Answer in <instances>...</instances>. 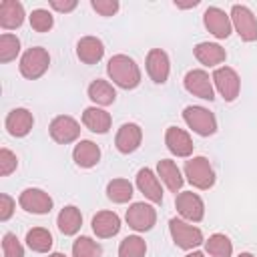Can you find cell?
<instances>
[{"instance_id":"5","label":"cell","mask_w":257,"mask_h":257,"mask_svg":"<svg viewBox=\"0 0 257 257\" xmlns=\"http://www.w3.org/2000/svg\"><path fill=\"white\" fill-rule=\"evenodd\" d=\"M183 118H185L187 126L193 128L201 137H209V135H213L217 131L215 114L209 108H205V106H197V104L187 106L183 110Z\"/></svg>"},{"instance_id":"10","label":"cell","mask_w":257,"mask_h":257,"mask_svg":"<svg viewBox=\"0 0 257 257\" xmlns=\"http://www.w3.org/2000/svg\"><path fill=\"white\" fill-rule=\"evenodd\" d=\"M175 205H177V211L181 217H185L187 221H193V223H199L203 217H205V203L203 199L193 193V191H183L177 195L175 199Z\"/></svg>"},{"instance_id":"27","label":"cell","mask_w":257,"mask_h":257,"mask_svg":"<svg viewBox=\"0 0 257 257\" xmlns=\"http://www.w3.org/2000/svg\"><path fill=\"white\" fill-rule=\"evenodd\" d=\"M88 98H90L92 102L100 104V106H108V104L114 102L116 92H114V88H112V84H110L108 80L96 78V80H92L90 86H88Z\"/></svg>"},{"instance_id":"21","label":"cell","mask_w":257,"mask_h":257,"mask_svg":"<svg viewBox=\"0 0 257 257\" xmlns=\"http://www.w3.org/2000/svg\"><path fill=\"white\" fill-rule=\"evenodd\" d=\"M110 114L104 110V108H98V106H88L84 108L82 112V124L92 131V133H98V135H104L108 128H110Z\"/></svg>"},{"instance_id":"11","label":"cell","mask_w":257,"mask_h":257,"mask_svg":"<svg viewBox=\"0 0 257 257\" xmlns=\"http://www.w3.org/2000/svg\"><path fill=\"white\" fill-rule=\"evenodd\" d=\"M48 131H50L52 141H56V143H60V145H68V143H72V141L78 139V135H80V124H78L72 116H68V114H58V116L52 118Z\"/></svg>"},{"instance_id":"26","label":"cell","mask_w":257,"mask_h":257,"mask_svg":"<svg viewBox=\"0 0 257 257\" xmlns=\"http://www.w3.org/2000/svg\"><path fill=\"white\" fill-rule=\"evenodd\" d=\"M56 225L62 235H74V233H78V229L82 225V215L74 205H68L58 213Z\"/></svg>"},{"instance_id":"36","label":"cell","mask_w":257,"mask_h":257,"mask_svg":"<svg viewBox=\"0 0 257 257\" xmlns=\"http://www.w3.org/2000/svg\"><path fill=\"white\" fill-rule=\"evenodd\" d=\"M18 167V159L12 151L8 149H0V175L2 177H8L12 171H16Z\"/></svg>"},{"instance_id":"35","label":"cell","mask_w":257,"mask_h":257,"mask_svg":"<svg viewBox=\"0 0 257 257\" xmlns=\"http://www.w3.org/2000/svg\"><path fill=\"white\" fill-rule=\"evenodd\" d=\"M2 255L4 257H24V249L14 233H6L2 237Z\"/></svg>"},{"instance_id":"18","label":"cell","mask_w":257,"mask_h":257,"mask_svg":"<svg viewBox=\"0 0 257 257\" xmlns=\"http://www.w3.org/2000/svg\"><path fill=\"white\" fill-rule=\"evenodd\" d=\"M137 187L139 191L153 203H161L163 201V189H161V181L159 177L151 171V169H141L137 173Z\"/></svg>"},{"instance_id":"40","label":"cell","mask_w":257,"mask_h":257,"mask_svg":"<svg viewBox=\"0 0 257 257\" xmlns=\"http://www.w3.org/2000/svg\"><path fill=\"white\" fill-rule=\"evenodd\" d=\"M185 257H205V253H201V251H193V253H187Z\"/></svg>"},{"instance_id":"24","label":"cell","mask_w":257,"mask_h":257,"mask_svg":"<svg viewBox=\"0 0 257 257\" xmlns=\"http://www.w3.org/2000/svg\"><path fill=\"white\" fill-rule=\"evenodd\" d=\"M72 159H74V163L78 167L90 169L100 161V149L92 141H80L72 151Z\"/></svg>"},{"instance_id":"31","label":"cell","mask_w":257,"mask_h":257,"mask_svg":"<svg viewBox=\"0 0 257 257\" xmlns=\"http://www.w3.org/2000/svg\"><path fill=\"white\" fill-rule=\"evenodd\" d=\"M147 243L139 235H128L118 245V257H145Z\"/></svg>"},{"instance_id":"39","label":"cell","mask_w":257,"mask_h":257,"mask_svg":"<svg viewBox=\"0 0 257 257\" xmlns=\"http://www.w3.org/2000/svg\"><path fill=\"white\" fill-rule=\"evenodd\" d=\"M50 6L58 12H72L76 8V0H50Z\"/></svg>"},{"instance_id":"8","label":"cell","mask_w":257,"mask_h":257,"mask_svg":"<svg viewBox=\"0 0 257 257\" xmlns=\"http://www.w3.org/2000/svg\"><path fill=\"white\" fill-rule=\"evenodd\" d=\"M213 82L219 90V94L231 102L239 96V88H241V80H239V74L231 68V66H221V68H215L213 72Z\"/></svg>"},{"instance_id":"2","label":"cell","mask_w":257,"mask_h":257,"mask_svg":"<svg viewBox=\"0 0 257 257\" xmlns=\"http://www.w3.org/2000/svg\"><path fill=\"white\" fill-rule=\"evenodd\" d=\"M185 177H187V181L193 187H197L201 191L211 189L215 185V171H213L209 159H205V157H193V159H189L185 163Z\"/></svg>"},{"instance_id":"32","label":"cell","mask_w":257,"mask_h":257,"mask_svg":"<svg viewBox=\"0 0 257 257\" xmlns=\"http://www.w3.org/2000/svg\"><path fill=\"white\" fill-rule=\"evenodd\" d=\"M102 249L100 245L90 237H78L72 243V257H100Z\"/></svg>"},{"instance_id":"23","label":"cell","mask_w":257,"mask_h":257,"mask_svg":"<svg viewBox=\"0 0 257 257\" xmlns=\"http://www.w3.org/2000/svg\"><path fill=\"white\" fill-rule=\"evenodd\" d=\"M195 58L205 66H217L227 58V52L217 42H199L195 46Z\"/></svg>"},{"instance_id":"33","label":"cell","mask_w":257,"mask_h":257,"mask_svg":"<svg viewBox=\"0 0 257 257\" xmlns=\"http://www.w3.org/2000/svg\"><path fill=\"white\" fill-rule=\"evenodd\" d=\"M20 52V40L14 34L4 32L0 36V62H10Z\"/></svg>"},{"instance_id":"16","label":"cell","mask_w":257,"mask_h":257,"mask_svg":"<svg viewBox=\"0 0 257 257\" xmlns=\"http://www.w3.org/2000/svg\"><path fill=\"white\" fill-rule=\"evenodd\" d=\"M141 141H143V131L139 124L135 122H124L118 133H116V139H114V145L116 149L122 153V155H128V153H135L139 147H141Z\"/></svg>"},{"instance_id":"41","label":"cell","mask_w":257,"mask_h":257,"mask_svg":"<svg viewBox=\"0 0 257 257\" xmlns=\"http://www.w3.org/2000/svg\"><path fill=\"white\" fill-rule=\"evenodd\" d=\"M48 257H66L64 253H52V255H48Z\"/></svg>"},{"instance_id":"38","label":"cell","mask_w":257,"mask_h":257,"mask_svg":"<svg viewBox=\"0 0 257 257\" xmlns=\"http://www.w3.org/2000/svg\"><path fill=\"white\" fill-rule=\"evenodd\" d=\"M14 207H16L14 199L10 195L2 193L0 195V221H8L12 217V213H14Z\"/></svg>"},{"instance_id":"14","label":"cell","mask_w":257,"mask_h":257,"mask_svg":"<svg viewBox=\"0 0 257 257\" xmlns=\"http://www.w3.org/2000/svg\"><path fill=\"white\" fill-rule=\"evenodd\" d=\"M147 72L151 76V80H155L157 84L167 82L169 72H171V62L165 50L161 48H151L147 54Z\"/></svg>"},{"instance_id":"37","label":"cell","mask_w":257,"mask_h":257,"mask_svg":"<svg viewBox=\"0 0 257 257\" xmlns=\"http://www.w3.org/2000/svg\"><path fill=\"white\" fill-rule=\"evenodd\" d=\"M92 10H96L100 16H112L118 10V2L116 0H92L90 2Z\"/></svg>"},{"instance_id":"28","label":"cell","mask_w":257,"mask_h":257,"mask_svg":"<svg viewBox=\"0 0 257 257\" xmlns=\"http://www.w3.org/2000/svg\"><path fill=\"white\" fill-rule=\"evenodd\" d=\"M26 245L36 253H46L52 247V235L44 227H34L26 233Z\"/></svg>"},{"instance_id":"1","label":"cell","mask_w":257,"mask_h":257,"mask_svg":"<svg viewBox=\"0 0 257 257\" xmlns=\"http://www.w3.org/2000/svg\"><path fill=\"white\" fill-rule=\"evenodd\" d=\"M106 74L116 86L124 90L137 88L141 82V70L137 62L126 54H114L106 64Z\"/></svg>"},{"instance_id":"29","label":"cell","mask_w":257,"mask_h":257,"mask_svg":"<svg viewBox=\"0 0 257 257\" xmlns=\"http://www.w3.org/2000/svg\"><path fill=\"white\" fill-rule=\"evenodd\" d=\"M205 249H207V253L213 255V257H231V253H233V243H231V239H229L227 235L215 233V235H211V237L205 241Z\"/></svg>"},{"instance_id":"25","label":"cell","mask_w":257,"mask_h":257,"mask_svg":"<svg viewBox=\"0 0 257 257\" xmlns=\"http://www.w3.org/2000/svg\"><path fill=\"white\" fill-rule=\"evenodd\" d=\"M157 173H159L161 181L167 185L169 191H173V193L181 191L185 179H183V175H181V171H179V167H177L175 161H171V159H161L159 165H157Z\"/></svg>"},{"instance_id":"20","label":"cell","mask_w":257,"mask_h":257,"mask_svg":"<svg viewBox=\"0 0 257 257\" xmlns=\"http://www.w3.org/2000/svg\"><path fill=\"white\" fill-rule=\"evenodd\" d=\"M76 56L84 64H96L104 56V44L96 36H82L76 44Z\"/></svg>"},{"instance_id":"34","label":"cell","mask_w":257,"mask_h":257,"mask_svg":"<svg viewBox=\"0 0 257 257\" xmlns=\"http://www.w3.org/2000/svg\"><path fill=\"white\" fill-rule=\"evenodd\" d=\"M28 20H30V26H32L36 32H48V30L54 26V18H52V14H50L48 10H44V8H36V10H32L30 16H28Z\"/></svg>"},{"instance_id":"4","label":"cell","mask_w":257,"mask_h":257,"mask_svg":"<svg viewBox=\"0 0 257 257\" xmlns=\"http://www.w3.org/2000/svg\"><path fill=\"white\" fill-rule=\"evenodd\" d=\"M169 231H171V237H173L175 245L181 247V249H195L201 243H205L203 231L199 227H195V225L185 223L183 219L173 217L169 221Z\"/></svg>"},{"instance_id":"7","label":"cell","mask_w":257,"mask_h":257,"mask_svg":"<svg viewBox=\"0 0 257 257\" xmlns=\"http://www.w3.org/2000/svg\"><path fill=\"white\" fill-rule=\"evenodd\" d=\"M126 223L135 231H151L157 223V211L149 203H133L124 215Z\"/></svg>"},{"instance_id":"12","label":"cell","mask_w":257,"mask_h":257,"mask_svg":"<svg viewBox=\"0 0 257 257\" xmlns=\"http://www.w3.org/2000/svg\"><path fill=\"white\" fill-rule=\"evenodd\" d=\"M211 80L213 78H209V74L205 72V70H201V68H193V70H189L187 74H185V88L191 92V94H195V96H199V98H203V100H213L215 98V90H213V84H211Z\"/></svg>"},{"instance_id":"15","label":"cell","mask_w":257,"mask_h":257,"mask_svg":"<svg viewBox=\"0 0 257 257\" xmlns=\"http://www.w3.org/2000/svg\"><path fill=\"white\" fill-rule=\"evenodd\" d=\"M4 124L12 137H26L34 126V116L28 108H12L8 112Z\"/></svg>"},{"instance_id":"22","label":"cell","mask_w":257,"mask_h":257,"mask_svg":"<svg viewBox=\"0 0 257 257\" xmlns=\"http://www.w3.org/2000/svg\"><path fill=\"white\" fill-rule=\"evenodd\" d=\"M24 22V6L18 0H4L0 4V26L6 30L18 28Z\"/></svg>"},{"instance_id":"3","label":"cell","mask_w":257,"mask_h":257,"mask_svg":"<svg viewBox=\"0 0 257 257\" xmlns=\"http://www.w3.org/2000/svg\"><path fill=\"white\" fill-rule=\"evenodd\" d=\"M48 64H50L48 50L42 48V46H32L20 58V72H22L24 78L36 80L48 70Z\"/></svg>"},{"instance_id":"30","label":"cell","mask_w":257,"mask_h":257,"mask_svg":"<svg viewBox=\"0 0 257 257\" xmlns=\"http://www.w3.org/2000/svg\"><path fill=\"white\" fill-rule=\"evenodd\" d=\"M106 197L112 203H126L133 199V185L126 179H112L106 185Z\"/></svg>"},{"instance_id":"19","label":"cell","mask_w":257,"mask_h":257,"mask_svg":"<svg viewBox=\"0 0 257 257\" xmlns=\"http://www.w3.org/2000/svg\"><path fill=\"white\" fill-rule=\"evenodd\" d=\"M92 231L100 239H108L120 231V219L114 211H98L92 217Z\"/></svg>"},{"instance_id":"42","label":"cell","mask_w":257,"mask_h":257,"mask_svg":"<svg viewBox=\"0 0 257 257\" xmlns=\"http://www.w3.org/2000/svg\"><path fill=\"white\" fill-rule=\"evenodd\" d=\"M239 257H255V255H251V253H239Z\"/></svg>"},{"instance_id":"13","label":"cell","mask_w":257,"mask_h":257,"mask_svg":"<svg viewBox=\"0 0 257 257\" xmlns=\"http://www.w3.org/2000/svg\"><path fill=\"white\" fill-rule=\"evenodd\" d=\"M203 24L205 28L215 36V38H227L231 34V16L225 14V10L217 6H209L203 14Z\"/></svg>"},{"instance_id":"17","label":"cell","mask_w":257,"mask_h":257,"mask_svg":"<svg viewBox=\"0 0 257 257\" xmlns=\"http://www.w3.org/2000/svg\"><path fill=\"white\" fill-rule=\"evenodd\" d=\"M165 145L167 149L175 155V157H191L193 153V141L189 137V133H185L179 126H169L165 133Z\"/></svg>"},{"instance_id":"6","label":"cell","mask_w":257,"mask_h":257,"mask_svg":"<svg viewBox=\"0 0 257 257\" xmlns=\"http://www.w3.org/2000/svg\"><path fill=\"white\" fill-rule=\"evenodd\" d=\"M231 24L235 26V32L239 34L241 40H245V42L257 40V18L247 6L233 4V8H231Z\"/></svg>"},{"instance_id":"9","label":"cell","mask_w":257,"mask_h":257,"mask_svg":"<svg viewBox=\"0 0 257 257\" xmlns=\"http://www.w3.org/2000/svg\"><path fill=\"white\" fill-rule=\"evenodd\" d=\"M18 203L24 211L34 215H46L52 211V197L42 189H24L18 197Z\"/></svg>"}]
</instances>
